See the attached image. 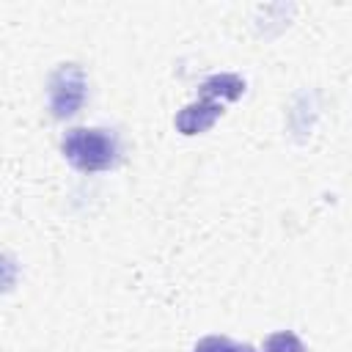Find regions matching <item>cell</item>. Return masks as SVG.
<instances>
[{
    "label": "cell",
    "instance_id": "obj_1",
    "mask_svg": "<svg viewBox=\"0 0 352 352\" xmlns=\"http://www.w3.org/2000/svg\"><path fill=\"white\" fill-rule=\"evenodd\" d=\"M60 146L66 160L85 173L107 170L118 160V140L107 129H85V126L69 129Z\"/></svg>",
    "mask_w": 352,
    "mask_h": 352
},
{
    "label": "cell",
    "instance_id": "obj_2",
    "mask_svg": "<svg viewBox=\"0 0 352 352\" xmlns=\"http://www.w3.org/2000/svg\"><path fill=\"white\" fill-rule=\"evenodd\" d=\"M88 80L82 66L77 63H60L50 74V110L55 118H72L82 102H85Z\"/></svg>",
    "mask_w": 352,
    "mask_h": 352
},
{
    "label": "cell",
    "instance_id": "obj_3",
    "mask_svg": "<svg viewBox=\"0 0 352 352\" xmlns=\"http://www.w3.org/2000/svg\"><path fill=\"white\" fill-rule=\"evenodd\" d=\"M220 116H223V104H220V102L198 99V102L187 104L184 110H179V116H176V129H179L182 135H201V132H206Z\"/></svg>",
    "mask_w": 352,
    "mask_h": 352
},
{
    "label": "cell",
    "instance_id": "obj_4",
    "mask_svg": "<svg viewBox=\"0 0 352 352\" xmlns=\"http://www.w3.org/2000/svg\"><path fill=\"white\" fill-rule=\"evenodd\" d=\"M245 94V80L239 77V74H228V72H223V74H212V77H206L204 82H201V99H212V102H217V99H239Z\"/></svg>",
    "mask_w": 352,
    "mask_h": 352
},
{
    "label": "cell",
    "instance_id": "obj_5",
    "mask_svg": "<svg viewBox=\"0 0 352 352\" xmlns=\"http://www.w3.org/2000/svg\"><path fill=\"white\" fill-rule=\"evenodd\" d=\"M264 352H305V346L292 330H280V333H272L267 338Z\"/></svg>",
    "mask_w": 352,
    "mask_h": 352
},
{
    "label": "cell",
    "instance_id": "obj_6",
    "mask_svg": "<svg viewBox=\"0 0 352 352\" xmlns=\"http://www.w3.org/2000/svg\"><path fill=\"white\" fill-rule=\"evenodd\" d=\"M16 278H19V267L11 256L0 253V294H8L14 286H16Z\"/></svg>",
    "mask_w": 352,
    "mask_h": 352
},
{
    "label": "cell",
    "instance_id": "obj_7",
    "mask_svg": "<svg viewBox=\"0 0 352 352\" xmlns=\"http://www.w3.org/2000/svg\"><path fill=\"white\" fill-rule=\"evenodd\" d=\"M234 346H236V344H231V341L223 338V336H206V338H201V341L195 344L192 352H234Z\"/></svg>",
    "mask_w": 352,
    "mask_h": 352
},
{
    "label": "cell",
    "instance_id": "obj_8",
    "mask_svg": "<svg viewBox=\"0 0 352 352\" xmlns=\"http://www.w3.org/2000/svg\"><path fill=\"white\" fill-rule=\"evenodd\" d=\"M234 352H256L253 346H234Z\"/></svg>",
    "mask_w": 352,
    "mask_h": 352
}]
</instances>
